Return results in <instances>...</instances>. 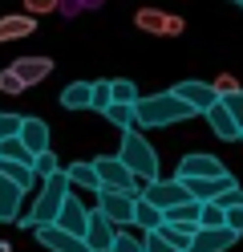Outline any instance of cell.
Instances as JSON below:
<instances>
[{
	"instance_id": "6da1fadb",
	"label": "cell",
	"mask_w": 243,
	"mask_h": 252,
	"mask_svg": "<svg viewBox=\"0 0 243 252\" xmlns=\"http://www.w3.org/2000/svg\"><path fill=\"white\" fill-rule=\"evenodd\" d=\"M187 118H194V114H190V110L174 98L170 90H166V94H146V98H138V102H134V126L166 130V126L187 122Z\"/></svg>"
},
{
	"instance_id": "7a4b0ae2",
	"label": "cell",
	"mask_w": 243,
	"mask_h": 252,
	"mask_svg": "<svg viewBox=\"0 0 243 252\" xmlns=\"http://www.w3.org/2000/svg\"><path fill=\"white\" fill-rule=\"evenodd\" d=\"M69 191H73V187H69V179H65V171L41 179L37 203H32V212L21 220V224H25V228H49V224L57 220V212H61V203H65V195H69Z\"/></svg>"
},
{
	"instance_id": "3957f363",
	"label": "cell",
	"mask_w": 243,
	"mask_h": 252,
	"mask_svg": "<svg viewBox=\"0 0 243 252\" xmlns=\"http://www.w3.org/2000/svg\"><path fill=\"white\" fill-rule=\"evenodd\" d=\"M118 159H122V167H126L142 187L158 179V155H154V147L146 143L138 130H122V151H118Z\"/></svg>"
},
{
	"instance_id": "277c9868",
	"label": "cell",
	"mask_w": 243,
	"mask_h": 252,
	"mask_svg": "<svg viewBox=\"0 0 243 252\" xmlns=\"http://www.w3.org/2000/svg\"><path fill=\"white\" fill-rule=\"evenodd\" d=\"M89 163H93L97 183H102V187H109V191H122V195H130V199H142L146 187H142V183L122 167L118 155H102V159H89Z\"/></svg>"
},
{
	"instance_id": "5b68a950",
	"label": "cell",
	"mask_w": 243,
	"mask_h": 252,
	"mask_svg": "<svg viewBox=\"0 0 243 252\" xmlns=\"http://www.w3.org/2000/svg\"><path fill=\"white\" fill-rule=\"evenodd\" d=\"M142 199L150 203L154 212H170V208H178V203H187L190 195H187V187L178 179H154V183H146Z\"/></svg>"
},
{
	"instance_id": "8992f818",
	"label": "cell",
	"mask_w": 243,
	"mask_h": 252,
	"mask_svg": "<svg viewBox=\"0 0 243 252\" xmlns=\"http://www.w3.org/2000/svg\"><path fill=\"white\" fill-rule=\"evenodd\" d=\"M93 212H102L113 228L118 224H134V199L122 195V191H109V187H97V208Z\"/></svg>"
},
{
	"instance_id": "52a82bcc",
	"label": "cell",
	"mask_w": 243,
	"mask_h": 252,
	"mask_svg": "<svg viewBox=\"0 0 243 252\" xmlns=\"http://www.w3.org/2000/svg\"><path fill=\"white\" fill-rule=\"evenodd\" d=\"M170 94H174V98H178V102H183V106L190 110V114H207V110L219 102V94L211 90L207 82H194V77H190V82H178Z\"/></svg>"
},
{
	"instance_id": "ba28073f",
	"label": "cell",
	"mask_w": 243,
	"mask_h": 252,
	"mask_svg": "<svg viewBox=\"0 0 243 252\" xmlns=\"http://www.w3.org/2000/svg\"><path fill=\"white\" fill-rule=\"evenodd\" d=\"M227 175V167L215 159V155H187V159H178V183H187V179H219Z\"/></svg>"
},
{
	"instance_id": "9c48e42d",
	"label": "cell",
	"mask_w": 243,
	"mask_h": 252,
	"mask_svg": "<svg viewBox=\"0 0 243 252\" xmlns=\"http://www.w3.org/2000/svg\"><path fill=\"white\" fill-rule=\"evenodd\" d=\"M85 220H89V212H85V203H81L73 191L65 195V203H61V212H57V220H53V228H61L65 236H85Z\"/></svg>"
},
{
	"instance_id": "30bf717a",
	"label": "cell",
	"mask_w": 243,
	"mask_h": 252,
	"mask_svg": "<svg viewBox=\"0 0 243 252\" xmlns=\"http://www.w3.org/2000/svg\"><path fill=\"white\" fill-rule=\"evenodd\" d=\"M239 244V236L231 228H199L190 236V244L187 252H227V248H235Z\"/></svg>"
},
{
	"instance_id": "8fae6325",
	"label": "cell",
	"mask_w": 243,
	"mask_h": 252,
	"mask_svg": "<svg viewBox=\"0 0 243 252\" xmlns=\"http://www.w3.org/2000/svg\"><path fill=\"white\" fill-rule=\"evenodd\" d=\"M113 236H118V228H113L102 212H89V220H85V236H81V240H85V248H89V252H109Z\"/></svg>"
},
{
	"instance_id": "7c38bea8",
	"label": "cell",
	"mask_w": 243,
	"mask_h": 252,
	"mask_svg": "<svg viewBox=\"0 0 243 252\" xmlns=\"http://www.w3.org/2000/svg\"><path fill=\"white\" fill-rule=\"evenodd\" d=\"M134 25L146 29V33H158V37H178L183 33V17H166V12H158V8H138Z\"/></svg>"
},
{
	"instance_id": "4fadbf2b",
	"label": "cell",
	"mask_w": 243,
	"mask_h": 252,
	"mask_svg": "<svg viewBox=\"0 0 243 252\" xmlns=\"http://www.w3.org/2000/svg\"><path fill=\"white\" fill-rule=\"evenodd\" d=\"M8 73L28 90V86H37V82H45V77L53 73V61H49V57H21V61L8 65Z\"/></svg>"
},
{
	"instance_id": "5bb4252c",
	"label": "cell",
	"mask_w": 243,
	"mask_h": 252,
	"mask_svg": "<svg viewBox=\"0 0 243 252\" xmlns=\"http://www.w3.org/2000/svg\"><path fill=\"white\" fill-rule=\"evenodd\" d=\"M16 138H21V147L32 155V159L49 151V126L41 118H21V134H16Z\"/></svg>"
},
{
	"instance_id": "9a60e30c",
	"label": "cell",
	"mask_w": 243,
	"mask_h": 252,
	"mask_svg": "<svg viewBox=\"0 0 243 252\" xmlns=\"http://www.w3.org/2000/svg\"><path fill=\"white\" fill-rule=\"evenodd\" d=\"M199 212H203V203H194V199H187V203H178V208H170V212H162V224H170V228H178V232H199Z\"/></svg>"
},
{
	"instance_id": "2e32d148",
	"label": "cell",
	"mask_w": 243,
	"mask_h": 252,
	"mask_svg": "<svg viewBox=\"0 0 243 252\" xmlns=\"http://www.w3.org/2000/svg\"><path fill=\"white\" fill-rule=\"evenodd\" d=\"M37 240H41V248H49V252H89L85 248V240H77V236H65L61 228H37Z\"/></svg>"
},
{
	"instance_id": "e0dca14e",
	"label": "cell",
	"mask_w": 243,
	"mask_h": 252,
	"mask_svg": "<svg viewBox=\"0 0 243 252\" xmlns=\"http://www.w3.org/2000/svg\"><path fill=\"white\" fill-rule=\"evenodd\" d=\"M203 118L211 122V130H215V138H223V143H235V138H239V126H235V118H231V114L223 110V102H215V106H211Z\"/></svg>"
},
{
	"instance_id": "ac0fdd59",
	"label": "cell",
	"mask_w": 243,
	"mask_h": 252,
	"mask_svg": "<svg viewBox=\"0 0 243 252\" xmlns=\"http://www.w3.org/2000/svg\"><path fill=\"white\" fill-rule=\"evenodd\" d=\"M21 199H25L21 187H12L8 179H0V224H12V220L21 216Z\"/></svg>"
},
{
	"instance_id": "d6986e66",
	"label": "cell",
	"mask_w": 243,
	"mask_h": 252,
	"mask_svg": "<svg viewBox=\"0 0 243 252\" xmlns=\"http://www.w3.org/2000/svg\"><path fill=\"white\" fill-rule=\"evenodd\" d=\"M32 29H37L32 17H0V45L4 41H21V37L32 33Z\"/></svg>"
},
{
	"instance_id": "ffe728a7",
	"label": "cell",
	"mask_w": 243,
	"mask_h": 252,
	"mask_svg": "<svg viewBox=\"0 0 243 252\" xmlns=\"http://www.w3.org/2000/svg\"><path fill=\"white\" fill-rule=\"evenodd\" d=\"M65 171V179H69V187H85V191H97V171H93V163H73V167H61Z\"/></svg>"
},
{
	"instance_id": "44dd1931",
	"label": "cell",
	"mask_w": 243,
	"mask_h": 252,
	"mask_svg": "<svg viewBox=\"0 0 243 252\" xmlns=\"http://www.w3.org/2000/svg\"><path fill=\"white\" fill-rule=\"evenodd\" d=\"M89 94H93V82H73L61 90V106L65 110H89Z\"/></svg>"
},
{
	"instance_id": "7402d4cb",
	"label": "cell",
	"mask_w": 243,
	"mask_h": 252,
	"mask_svg": "<svg viewBox=\"0 0 243 252\" xmlns=\"http://www.w3.org/2000/svg\"><path fill=\"white\" fill-rule=\"evenodd\" d=\"M0 179H8L12 187H21V191H32V167H25V163H0Z\"/></svg>"
},
{
	"instance_id": "603a6c76",
	"label": "cell",
	"mask_w": 243,
	"mask_h": 252,
	"mask_svg": "<svg viewBox=\"0 0 243 252\" xmlns=\"http://www.w3.org/2000/svg\"><path fill=\"white\" fill-rule=\"evenodd\" d=\"M134 224H138L142 232H154V228L162 224V212H154L146 199H134Z\"/></svg>"
},
{
	"instance_id": "cb8c5ba5",
	"label": "cell",
	"mask_w": 243,
	"mask_h": 252,
	"mask_svg": "<svg viewBox=\"0 0 243 252\" xmlns=\"http://www.w3.org/2000/svg\"><path fill=\"white\" fill-rule=\"evenodd\" d=\"M0 163H25V167H32V155L21 147V138H4V143H0Z\"/></svg>"
},
{
	"instance_id": "d4e9b609",
	"label": "cell",
	"mask_w": 243,
	"mask_h": 252,
	"mask_svg": "<svg viewBox=\"0 0 243 252\" xmlns=\"http://www.w3.org/2000/svg\"><path fill=\"white\" fill-rule=\"evenodd\" d=\"M138 102V90H134V82H109V106H134Z\"/></svg>"
},
{
	"instance_id": "484cf974",
	"label": "cell",
	"mask_w": 243,
	"mask_h": 252,
	"mask_svg": "<svg viewBox=\"0 0 243 252\" xmlns=\"http://www.w3.org/2000/svg\"><path fill=\"white\" fill-rule=\"evenodd\" d=\"M154 232L162 236V244L174 248V252H187V244H190V232H178V228H170V224H158Z\"/></svg>"
},
{
	"instance_id": "4316f807",
	"label": "cell",
	"mask_w": 243,
	"mask_h": 252,
	"mask_svg": "<svg viewBox=\"0 0 243 252\" xmlns=\"http://www.w3.org/2000/svg\"><path fill=\"white\" fill-rule=\"evenodd\" d=\"M57 171H61V163H57L53 151H45V155L32 159V179H49V175H57Z\"/></svg>"
},
{
	"instance_id": "83f0119b",
	"label": "cell",
	"mask_w": 243,
	"mask_h": 252,
	"mask_svg": "<svg viewBox=\"0 0 243 252\" xmlns=\"http://www.w3.org/2000/svg\"><path fill=\"white\" fill-rule=\"evenodd\" d=\"M106 118H109L113 126H122V130H134V106H109Z\"/></svg>"
},
{
	"instance_id": "f1b7e54d",
	"label": "cell",
	"mask_w": 243,
	"mask_h": 252,
	"mask_svg": "<svg viewBox=\"0 0 243 252\" xmlns=\"http://www.w3.org/2000/svg\"><path fill=\"white\" fill-rule=\"evenodd\" d=\"M199 228H227V224H223V208H219V203H203V212H199Z\"/></svg>"
},
{
	"instance_id": "f546056e",
	"label": "cell",
	"mask_w": 243,
	"mask_h": 252,
	"mask_svg": "<svg viewBox=\"0 0 243 252\" xmlns=\"http://www.w3.org/2000/svg\"><path fill=\"white\" fill-rule=\"evenodd\" d=\"M109 252H142V240L134 232H118L113 236V244H109Z\"/></svg>"
},
{
	"instance_id": "4dcf8cb0",
	"label": "cell",
	"mask_w": 243,
	"mask_h": 252,
	"mask_svg": "<svg viewBox=\"0 0 243 252\" xmlns=\"http://www.w3.org/2000/svg\"><path fill=\"white\" fill-rule=\"evenodd\" d=\"M219 102H223V110H227V114L235 118V126L243 130V90H239V94H227V98H219Z\"/></svg>"
},
{
	"instance_id": "1f68e13d",
	"label": "cell",
	"mask_w": 243,
	"mask_h": 252,
	"mask_svg": "<svg viewBox=\"0 0 243 252\" xmlns=\"http://www.w3.org/2000/svg\"><path fill=\"white\" fill-rule=\"evenodd\" d=\"M89 110H109V82H93V94H89Z\"/></svg>"
},
{
	"instance_id": "d6a6232c",
	"label": "cell",
	"mask_w": 243,
	"mask_h": 252,
	"mask_svg": "<svg viewBox=\"0 0 243 252\" xmlns=\"http://www.w3.org/2000/svg\"><path fill=\"white\" fill-rule=\"evenodd\" d=\"M21 134V114H4V110H0V143H4V138H16Z\"/></svg>"
},
{
	"instance_id": "836d02e7",
	"label": "cell",
	"mask_w": 243,
	"mask_h": 252,
	"mask_svg": "<svg viewBox=\"0 0 243 252\" xmlns=\"http://www.w3.org/2000/svg\"><path fill=\"white\" fill-rule=\"evenodd\" d=\"M223 224L231 228L235 236H243V203H239V208H227V212H223Z\"/></svg>"
},
{
	"instance_id": "e575fe53",
	"label": "cell",
	"mask_w": 243,
	"mask_h": 252,
	"mask_svg": "<svg viewBox=\"0 0 243 252\" xmlns=\"http://www.w3.org/2000/svg\"><path fill=\"white\" fill-rule=\"evenodd\" d=\"M211 90H215V94H219V98H227V94H239V82H235V77H231V73H223V77H219V82H215V86H211Z\"/></svg>"
},
{
	"instance_id": "d590c367",
	"label": "cell",
	"mask_w": 243,
	"mask_h": 252,
	"mask_svg": "<svg viewBox=\"0 0 243 252\" xmlns=\"http://www.w3.org/2000/svg\"><path fill=\"white\" fill-rule=\"evenodd\" d=\"M0 94H25V86H21V82H16V77L4 69V73H0Z\"/></svg>"
},
{
	"instance_id": "8d00e7d4",
	"label": "cell",
	"mask_w": 243,
	"mask_h": 252,
	"mask_svg": "<svg viewBox=\"0 0 243 252\" xmlns=\"http://www.w3.org/2000/svg\"><path fill=\"white\" fill-rule=\"evenodd\" d=\"M25 4H28V12H53L57 0H25Z\"/></svg>"
},
{
	"instance_id": "74e56055",
	"label": "cell",
	"mask_w": 243,
	"mask_h": 252,
	"mask_svg": "<svg viewBox=\"0 0 243 252\" xmlns=\"http://www.w3.org/2000/svg\"><path fill=\"white\" fill-rule=\"evenodd\" d=\"M0 252H12V248H8V244H4V240H0Z\"/></svg>"
},
{
	"instance_id": "f35d334b",
	"label": "cell",
	"mask_w": 243,
	"mask_h": 252,
	"mask_svg": "<svg viewBox=\"0 0 243 252\" xmlns=\"http://www.w3.org/2000/svg\"><path fill=\"white\" fill-rule=\"evenodd\" d=\"M235 4H239V8H243V0H235Z\"/></svg>"
},
{
	"instance_id": "ab89813d",
	"label": "cell",
	"mask_w": 243,
	"mask_h": 252,
	"mask_svg": "<svg viewBox=\"0 0 243 252\" xmlns=\"http://www.w3.org/2000/svg\"><path fill=\"white\" fill-rule=\"evenodd\" d=\"M239 138H243V130H239Z\"/></svg>"
}]
</instances>
